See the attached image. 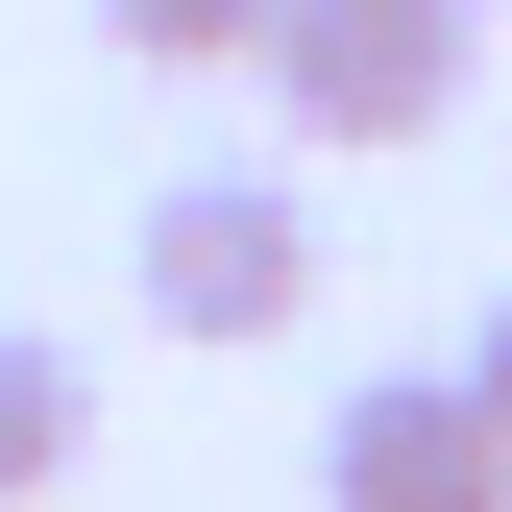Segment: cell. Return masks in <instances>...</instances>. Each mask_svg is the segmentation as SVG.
I'll return each instance as SVG.
<instances>
[{"label": "cell", "instance_id": "obj_1", "mask_svg": "<svg viewBox=\"0 0 512 512\" xmlns=\"http://www.w3.org/2000/svg\"><path fill=\"white\" fill-rule=\"evenodd\" d=\"M464 49H488V0H269V122L293 147H439L464 122Z\"/></svg>", "mask_w": 512, "mask_h": 512}, {"label": "cell", "instance_id": "obj_2", "mask_svg": "<svg viewBox=\"0 0 512 512\" xmlns=\"http://www.w3.org/2000/svg\"><path fill=\"white\" fill-rule=\"evenodd\" d=\"M147 317L171 342H293L317 317V196L293 171H171L147 196Z\"/></svg>", "mask_w": 512, "mask_h": 512}, {"label": "cell", "instance_id": "obj_3", "mask_svg": "<svg viewBox=\"0 0 512 512\" xmlns=\"http://www.w3.org/2000/svg\"><path fill=\"white\" fill-rule=\"evenodd\" d=\"M317 512H512V415L464 366H366L317 415Z\"/></svg>", "mask_w": 512, "mask_h": 512}, {"label": "cell", "instance_id": "obj_4", "mask_svg": "<svg viewBox=\"0 0 512 512\" xmlns=\"http://www.w3.org/2000/svg\"><path fill=\"white\" fill-rule=\"evenodd\" d=\"M74 439H98V366L49 342V317H0V512H25V488H74Z\"/></svg>", "mask_w": 512, "mask_h": 512}, {"label": "cell", "instance_id": "obj_5", "mask_svg": "<svg viewBox=\"0 0 512 512\" xmlns=\"http://www.w3.org/2000/svg\"><path fill=\"white\" fill-rule=\"evenodd\" d=\"M122 49H147V74H244V49H269V0H98Z\"/></svg>", "mask_w": 512, "mask_h": 512}, {"label": "cell", "instance_id": "obj_6", "mask_svg": "<svg viewBox=\"0 0 512 512\" xmlns=\"http://www.w3.org/2000/svg\"><path fill=\"white\" fill-rule=\"evenodd\" d=\"M464 391H488V415H512V317H488V342H464Z\"/></svg>", "mask_w": 512, "mask_h": 512}]
</instances>
